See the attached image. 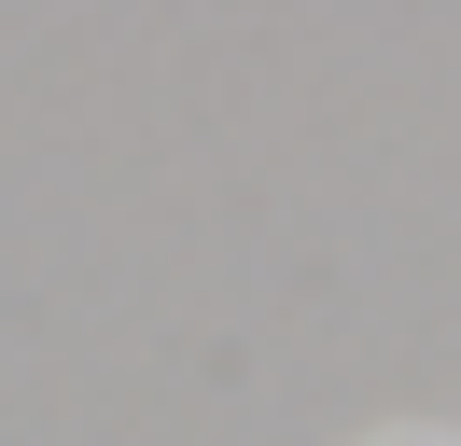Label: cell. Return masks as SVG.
Returning <instances> with one entry per match:
<instances>
[{
	"label": "cell",
	"mask_w": 461,
	"mask_h": 446,
	"mask_svg": "<svg viewBox=\"0 0 461 446\" xmlns=\"http://www.w3.org/2000/svg\"><path fill=\"white\" fill-rule=\"evenodd\" d=\"M377 446H461V433H377Z\"/></svg>",
	"instance_id": "6da1fadb"
}]
</instances>
